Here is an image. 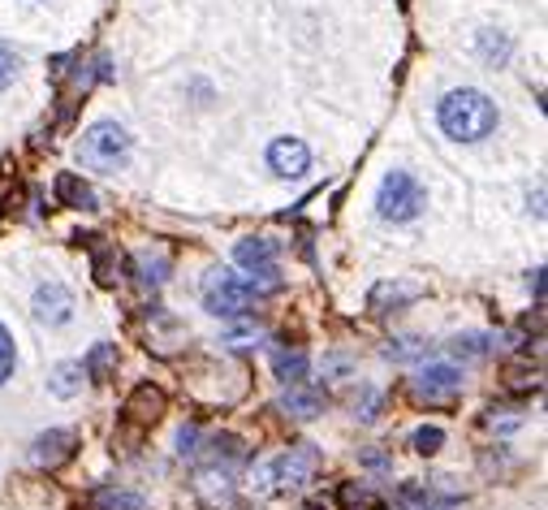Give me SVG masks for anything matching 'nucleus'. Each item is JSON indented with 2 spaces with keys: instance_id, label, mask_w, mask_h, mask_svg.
Listing matches in <instances>:
<instances>
[{
  "instance_id": "cd10ccee",
  "label": "nucleus",
  "mask_w": 548,
  "mask_h": 510,
  "mask_svg": "<svg viewBox=\"0 0 548 510\" xmlns=\"http://www.w3.org/2000/svg\"><path fill=\"white\" fill-rule=\"evenodd\" d=\"M363 463H367V467H385L388 459H385V454H376V450H367V454H363Z\"/></svg>"
},
{
  "instance_id": "9d476101",
  "label": "nucleus",
  "mask_w": 548,
  "mask_h": 510,
  "mask_svg": "<svg viewBox=\"0 0 548 510\" xmlns=\"http://www.w3.org/2000/svg\"><path fill=\"white\" fill-rule=\"evenodd\" d=\"M233 260L242 264V269H277V242H268V239H242L238 247H233Z\"/></svg>"
},
{
  "instance_id": "c85d7f7f",
  "label": "nucleus",
  "mask_w": 548,
  "mask_h": 510,
  "mask_svg": "<svg viewBox=\"0 0 548 510\" xmlns=\"http://www.w3.org/2000/svg\"><path fill=\"white\" fill-rule=\"evenodd\" d=\"M302 510H328V506H320V502H307V506H302Z\"/></svg>"
},
{
  "instance_id": "aec40b11",
  "label": "nucleus",
  "mask_w": 548,
  "mask_h": 510,
  "mask_svg": "<svg viewBox=\"0 0 548 510\" xmlns=\"http://www.w3.org/2000/svg\"><path fill=\"white\" fill-rule=\"evenodd\" d=\"M488 350V338L484 333H466V338H453V355L458 359H480Z\"/></svg>"
},
{
  "instance_id": "423d86ee",
  "label": "nucleus",
  "mask_w": 548,
  "mask_h": 510,
  "mask_svg": "<svg viewBox=\"0 0 548 510\" xmlns=\"http://www.w3.org/2000/svg\"><path fill=\"white\" fill-rule=\"evenodd\" d=\"M268 165H272L277 177H302L307 165H311V147H307L302 138H272Z\"/></svg>"
},
{
  "instance_id": "b1692460",
  "label": "nucleus",
  "mask_w": 548,
  "mask_h": 510,
  "mask_svg": "<svg viewBox=\"0 0 548 510\" xmlns=\"http://www.w3.org/2000/svg\"><path fill=\"white\" fill-rule=\"evenodd\" d=\"M480 48H484L488 61H505V57H510V43H505V39H497V43H492V35H488V31H484V39H480Z\"/></svg>"
},
{
  "instance_id": "ddd939ff",
  "label": "nucleus",
  "mask_w": 548,
  "mask_h": 510,
  "mask_svg": "<svg viewBox=\"0 0 548 510\" xmlns=\"http://www.w3.org/2000/svg\"><path fill=\"white\" fill-rule=\"evenodd\" d=\"M57 200H61L65 208H82V212H91V208H96V191H91L78 173H61V177H57Z\"/></svg>"
},
{
  "instance_id": "393cba45",
  "label": "nucleus",
  "mask_w": 548,
  "mask_h": 510,
  "mask_svg": "<svg viewBox=\"0 0 548 510\" xmlns=\"http://www.w3.org/2000/svg\"><path fill=\"white\" fill-rule=\"evenodd\" d=\"M13 74H18V57L0 43V87H9V82H13Z\"/></svg>"
},
{
  "instance_id": "f8f14e48",
  "label": "nucleus",
  "mask_w": 548,
  "mask_h": 510,
  "mask_svg": "<svg viewBox=\"0 0 548 510\" xmlns=\"http://www.w3.org/2000/svg\"><path fill=\"white\" fill-rule=\"evenodd\" d=\"M458 385H462V376H458V368H450V364H427V373L419 376L423 398H450Z\"/></svg>"
},
{
  "instance_id": "f3484780",
  "label": "nucleus",
  "mask_w": 548,
  "mask_h": 510,
  "mask_svg": "<svg viewBox=\"0 0 548 510\" xmlns=\"http://www.w3.org/2000/svg\"><path fill=\"white\" fill-rule=\"evenodd\" d=\"M134 272H138L143 286H160L164 277H168V260H164V255H152V251H143V255L134 260Z\"/></svg>"
},
{
  "instance_id": "5701e85b",
  "label": "nucleus",
  "mask_w": 548,
  "mask_h": 510,
  "mask_svg": "<svg viewBox=\"0 0 548 510\" xmlns=\"http://www.w3.org/2000/svg\"><path fill=\"white\" fill-rule=\"evenodd\" d=\"M9 373H13V338L0 325V381H9Z\"/></svg>"
},
{
  "instance_id": "20e7f679",
  "label": "nucleus",
  "mask_w": 548,
  "mask_h": 510,
  "mask_svg": "<svg viewBox=\"0 0 548 510\" xmlns=\"http://www.w3.org/2000/svg\"><path fill=\"white\" fill-rule=\"evenodd\" d=\"M259 294L251 290V281H242V277H233V272H212L207 277V286H203V303L212 316H225V320H238V316H247V307L255 303Z\"/></svg>"
},
{
  "instance_id": "6e6552de",
  "label": "nucleus",
  "mask_w": 548,
  "mask_h": 510,
  "mask_svg": "<svg viewBox=\"0 0 548 510\" xmlns=\"http://www.w3.org/2000/svg\"><path fill=\"white\" fill-rule=\"evenodd\" d=\"M69 311H74V294L65 290L61 281H48V286L35 290V316H39L43 325H65Z\"/></svg>"
},
{
  "instance_id": "6ab92c4d",
  "label": "nucleus",
  "mask_w": 548,
  "mask_h": 510,
  "mask_svg": "<svg viewBox=\"0 0 548 510\" xmlns=\"http://www.w3.org/2000/svg\"><path fill=\"white\" fill-rule=\"evenodd\" d=\"M96 502H99V510H143V498L126 493V489H104Z\"/></svg>"
},
{
  "instance_id": "39448f33",
  "label": "nucleus",
  "mask_w": 548,
  "mask_h": 510,
  "mask_svg": "<svg viewBox=\"0 0 548 510\" xmlns=\"http://www.w3.org/2000/svg\"><path fill=\"white\" fill-rule=\"evenodd\" d=\"M376 208L385 221H415L423 208V186L411 177V173H388L380 182V195H376Z\"/></svg>"
},
{
  "instance_id": "a211bd4d",
  "label": "nucleus",
  "mask_w": 548,
  "mask_h": 510,
  "mask_svg": "<svg viewBox=\"0 0 548 510\" xmlns=\"http://www.w3.org/2000/svg\"><path fill=\"white\" fill-rule=\"evenodd\" d=\"M411 299H419V286H402V290H397V286H376V294H372V307H376V311H380V307L385 303H411Z\"/></svg>"
},
{
  "instance_id": "bb28decb",
  "label": "nucleus",
  "mask_w": 548,
  "mask_h": 510,
  "mask_svg": "<svg viewBox=\"0 0 548 510\" xmlns=\"http://www.w3.org/2000/svg\"><path fill=\"white\" fill-rule=\"evenodd\" d=\"M350 364H355V359H346V355H333V359L324 364V373H328V376H337V373H346Z\"/></svg>"
},
{
  "instance_id": "4468645a",
  "label": "nucleus",
  "mask_w": 548,
  "mask_h": 510,
  "mask_svg": "<svg viewBox=\"0 0 548 510\" xmlns=\"http://www.w3.org/2000/svg\"><path fill=\"white\" fill-rule=\"evenodd\" d=\"M272 368H277V376H281L286 385H302L311 359H307L302 350H277V355H272Z\"/></svg>"
},
{
  "instance_id": "1a4fd4ad",
  "label": "nucleus",
  "mask_w": 548,
  "mask_h": 510,
  "mask_svg": "<svg viewBox=\"0 0 548 510\" xmlns=\"http://www.w3.org/2000/svg\"><path fill=\"white\" fill-rule=\"evenodd\" d=\"M126 415L134 420V424H156V420L164 415V394L156 389V385H138V389L129 394Z\"/></svg>"
},
{
  "instance_id": "2eb2a0df",
  "label": "nucleus",
  "mask_w": 548,
  "mask_h": 510,
  "mask_svg": "<svg viewBox=\"0 0 548 510\" xmlns=\"http://www.w3.org/2000/svg\"><path fill=\"white\" fill-rule=\"evenodd\" d=\"M82 373L91 376V381H113V373H117V346H96L91 355H87V364H82Z\"/></svg>"
},
{
  "instance_id": "0eeeda50",
  "label": "nucleus",
  "mask_w": 548,
  "mask_h": 510,
  "mask_svg": "<svg viewBox=\"0 0 548 510\" xmlns=\"http://www.w3.org/2000/svg\"><path fill=\"white\" fill-rule=\"evenodd\" d=\"M74 450H78V437H74V433H65V428H52V433L35 437L31 463H35V467H61V463H69V459H74Z\"/></svg>"
},
{
  "instance_id": "4be33fe9",
  "label": "nucleus",
  "mask_w": 548,
  "mask_h": 510,
  "mask_svg": "<svg viewBox=\"0 0 548 510\" xmlns=\"http://www.w3.org/2000/svg\"><path fill=\"white\" fill-rule=\"evenodd\" d=\"M411 445H415L419 454H436V450L445 445V433H441V428H419V433L411 437Z\"/></svg>"
},
{
  "instance_id": "f03ea898",
  "label": "nucleus",
  "mask_w": 548,
  "mask_h": 510,
  "mask_svg": "<svg viewBox=\"0 0 548 510\" xmlns=\"http://www.w3.org/2000/svg\"><path fill=\"white\" fill-rule=\"evenodd\" d=\"M316 467H320V454L311 450V445H294L286 450L281 459H272V463H263L255 472V489L259 493H277V489H302L307 480L316 476Z\"/></svg>"
},
{
  "instance_id": "a878e982",
  "label": "nucleus",
  "mask_w": 548,
  "mask_h": 510,
  "mask_svg": "<svg viewBox=\"0 0 548 510\" xmlns=\"http://www.w3.org/2000/svg\"><path fill=\"white\" fill-rule=\"evenodd\" d=\"M96 281H99V286H113V281H117V277H113V260H108V255H99V260H96Z\"/></svg>"
},
{
  "instance_id": "dca6fc26",
  "label": "nucleus",
  "mask_w": 548,
  "mask_h": 510,
  "mask_svg": "<svg viewBox=\"0 0 548 510\" xmlns=\"http://www.w3.org/2000/svg\"><path fill=\"white\" fill-rule=\"evenodd\" d=\"M82 364H61L57 373H52V381H48V389L57 394V398H74L78 389H82Z\"/></svg>"
},
{
  "instance_id": "7ed1b4c3",
  "label": "nucleus",
  "mask_w": 548,
  "mask_h": 510,
  "mask_svg": "<svg viewBox=\"0 0 548 510\" xmlns=\"http://www.w3.org/2000/svg\"><path fill=\"white\" fill-rule=\"evenodd\" d=\"M129 156V135L117 126V122H96V126H87V135L78 143V161L87 165V169H117V165H126Z\"/></svg>"
},
{
  "instance_id": "9b49d317",
  "label": "nucleus",
  "mask_w": 548,
  "mask_h": 510,
  "mask_svg": "<svg viewBox=\"0 0 548 510\" xmlns=\"http://www.w3.org/2000/svg\"><path fill=\"white\" fill-rule=\"evenodd\" d=\"M281 411H290L294 420H316V415H324V394L307 389V385H290L281 394Z\"/></svg>"
},
{
  "instance_id": "f257e3e1",
  "label": "nucleus",
  "mask_w": 548,
  "mask_h": 510,
  "mask_svg": "<svg viewBox=\"0 0 548 510\" xmlns=\"http://www.w3.org/2000/svg\"><path fill=\"white\" fill-rule=\"evenodd\" d=\"M436 117H441V130L458 138V143H475V138H488L497 130V104L475 87L450 91L441 100V108H436Z\"/></svg>"
},
{
  "instance_id": "412c9836",
  "label": "nucleus",
  "mask_w": 548,
  "mask_h": 510,
  "mask_svg": "<svg viewBox=\"0 0 548 510\" xmlns=\"http://www.w3.org/2000/svg\"><path fill=\"white\" fill-rule=\"evenodd\" d=\"M419 350H423V346L415 338H397V341H388V346H385V355H388V359H397V364L419 359Z\"/></svg>"
}]
</instances>
